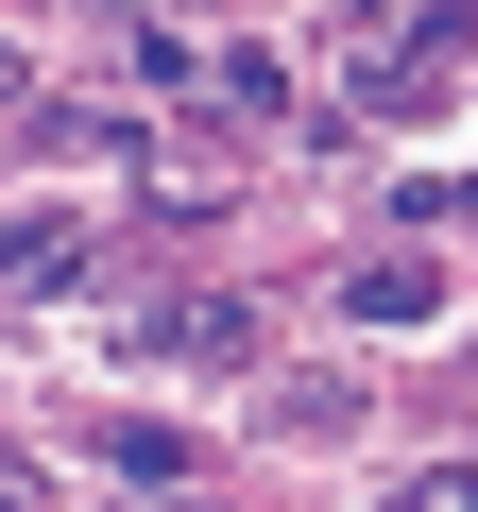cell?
I'll return each instance as SVG.
<instances>
[{
	"mask_svg": "<svg viewBox=\"0 0 478 512\" xmlns=\"http://www.w3.org/2000/svg\"><path fill=\"white\" fill-rule=\"evenodd\" d=\"M342 308H359V325H427V308H444V274H427V256H376Z\"/></svg>",
	"mask_w": 478,
	"mask_h": 512,
	"instance_id": "obj_2",
	"label": "cell"
},
{
	"mask_svg": "<svg viewBox=\"0 0 478 512\" xmlns=\"http://www.w3.org/2000/svg\"><path fill=\"white\" fill-rule=\"evenodd\" d=\"M410 512H478V478H410Z\"/></svg>",
	"mask_w": 478,
	"mask_h": 512,
	"instance_id": "obj_5",
	"label": "cell"
},
{
	"mask_svg": "<svg viewBox=\"0 0 478 512\" xmlns=\"http://www.w3.org/2000/svg\"><path fill=\"white\" fill-rule=\"evenodd\" d=\"M35 137H52V154H86V171H120V154H137V120H103V103H52Z\"/></svg>",
	"mask_w": 478,
	"mask_h": 512,
	"instance_id": "obj_4",
	"label": "cell"
},
{
	"mask_svg": "<svg viewBox=\"0 0 478 512\" xmlns=\"http://www.w3.org/2000/svg\"><path fill=\"white\" fill-rule=\"evenodd\" d=\"M137 342H154L171 376H239V359H257V308H239V291H171Z\"/></svg>",
	"mask_w": 478,
	"mask_h": 512,
	"instance_id": "obj_1",
	"label": "cell"
},
{
	"mask_svg": "<svg viewBox=\"0 0 478 512\" xmlns=\"http://www.w3.org/2000/svg\"><path fill=\"white\" fill-rule=\"evenodd\" d=\"M103 461H120V478H137V495H171V478H188V461H205V444H188V427H103Z\"/></svg>",
	"mask_w": 478,
	"mask_h": 512,
	"instance_id": "obj_3",
	"label": "cell"
}]
</instances>
